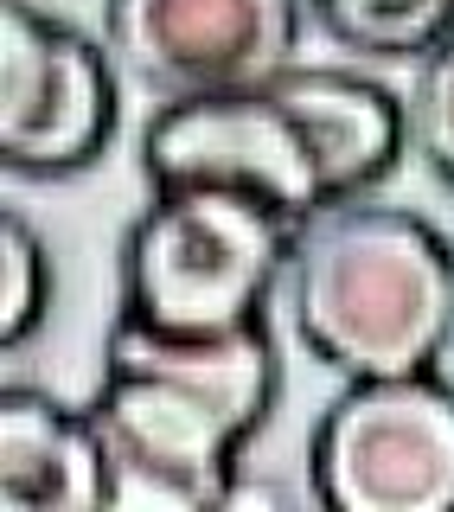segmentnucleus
<instances>
[{"mask_svg":"<svg viewBox=\"0 0 454 512\" xmlns=\"http://www.w3.org/2000/svg\"><path fill=\"white\" fill-rule=\"evenodd\" d=\"M45 301H52V269H45V250L32 237V224L13 212H0V346H26L45 320Z\"/></svg>","mask_w":454,"mask_h":512,"instance_id":"nucleus-11","label":"nucleus"},{"mask_svg":"<svg viewBox=\"0 0 454 512\" xmlns=\"http://www.w3.org/2000/svg\"><path fill=\"white\" fill-rule=\"evenodd\" d=\"M307 474L339 512H454V384L352 378L320 410Z\"/></svg>","mask_w":454,"mask_h":512,"instance_id":"nucleus-4","label":"nucleus"},{"mask_svg":"<svg viewBox=\"0 0 454 512\" xmlns=\"http://www.w3.org/2000/svg\"><path fill=\"white\" fill-rule=\"evenodd\" d=\"M269 90L301 122L307 148H314L320 173L333 186V205L378 186L397 167V154L410 148V109L378 77L327 71V64H288V71L269 77Z\"/></svg>","mask_w":454,"mask_h":512,"instance_id":"nucleus-8","label":"nucleus"},{"mask_svg":"<svg viewBox=\"0 0 454 512\" xmlns=\"http://www.w3.org/2000/svg\"><path fill=\"white\" fill-rule=\"evenodd\" d=\"M116 128L109 52L32 0H0V167L20 180L77 173Z\"/></svg>","mask_w":454,"mask_h":512,"instance_id":"nucleus-6","label":"nucleus"},{"mask_svg":"<svg viewBox=\"0 0 454 512\" xmlns=\"http://www.w3.org/2000/svg\"><path fill=\"white\" fill-rule=\"evenodd\" d=\"M403 109H410V148L423 154L429 173H442L454 186V26L423 52Z\"/></svg>","mask_w":454,"mask_h":512,"instance_id":"nucleus-12","label":"nucleus"},{"mask_svg":"<svg viewBox=\"0 0 454 512\" xmlns=\"http://www.w3.org/2000/svg\"><path fill=\"white\" fill-rule=\"evenodd\" d=\"M275 391L282 359L263 320L237 333H160L135 314H116L103 384L90 397L116 506L199 512L231 500L237 455L263 429Z\"/></svg>","mask_w":454,"mask_h":512,"instance_id":"nucleus-1","label":"nucleus"},{"mask_svg":"<svg viewBox=\"0 0 454 512\" xmlns=\"http://www.w3.org/2000/svg\"><path fill=\"white\" fill-rule=\"evenodd\" d=\"M288 301L301 340L333 372H435L454 340V250L416 212L346 199L295 231Z\"/></svg>","mask_w":454,"mask_h":512,"instance_id":"nucleus-2","label":"nucleus"},{"mask_svg":"<svg viewBox=\"0 0 454 512\" xmlns=\"http://www.w3.org/2000/svg\"><path fill=\"white\" fill-rule=\"evenodd\" d=\"M333 39L384 58H423L454 26V0H307Z\"/></svg>","mask_w":454,"mask_h":512,"instance_id":"nucleus-10","label":"nucleus"},{"mask_svg":"<svg viewBox=\"0 0 454 512\" xmlns=\"http://www.w3.org/2000/svg\"><path fill=\"white\" fill-rule=\"evenodd\" d=\"M103 39L160 96L256 90L301 52V0H103Z\"/></svg>","mask_w":454,"mask_h":512,"instance_id":"nucleus-7","label":"nucleus"},{"mask_svg":"<svg viewBox=\"0 0 454 512\" xmlns=\"http://www.w3.org/2000/svg\"><path fill=\"white\" fill-rule=\"evenodd\" d=\"M141 167L148 186H224L243 199H263L275 212L307 224L333 205V186L307 148L301 122L282 109L269 84L218 90V96H173L141 128Z\"/></svg>","mask_w":454,"mask_h":512,"instance_id":"nucleus-5","label":"nucleus"},{"mask_svg":"<svg viewBox=\"0 0 454 512\" xmlns=\"http://www.w3.org/2000/svg\"><path fill=\"white\" fill-rule=\"evenodd\" d=\"M295 231L288 212L224 186L154 192L122 244V314L160 333L256 327L295 256Z\"/></svg>","mask_w":454,"mask_h":512,"instance_id":"nucleus-3","label":"nucleus"},{"mask_svg":"<svg viewBox=\"0 0 454 512\" xmlns=\"http://www.w3.org/2000/svg\"><path fill=\"white\" fill-rule=\"evenodd\" d=\"M0 500L13 512H96L116 506L109 448L90 410H71L45 391H0Z\"/></svg>","mask_w":454,"mask_h":512,"instance_id":"nucleus-9","label":"nucleus"}]
</instances>
